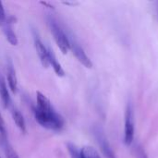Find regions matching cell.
I'll return each instance as SVG.
<instances>
[{"mask_svg":"<svg viewBox=\"0 0 158 158\" xmlns=\"http://www.w3.org/2000/svg\"><path fill=\"white\" fill-rule=\"evenodd\" d=\"M35 120L44 129L61 131L65 126L63 117L56 112L50 100L41 92L36 93V106L33 108Z\"/></svg>","mask_w":158,"mask_h":158,"instance_id":"1","label":"cell"},{"mask_svg":"<svg viewBox=\"0 0 158 158\" xmlns=\"http://www.w3.org/2000/svg\"><path fill=\"white\" fill-rule=\"evenodd\" d=\"M48 25L56 45L63 54H67L69 50H70V43L69 36L61 28L60 24H58V22L51 16L48 18Z\"/></svg>","mask_w":158,"mask_h":158,"instance_id":"2","label":"cell"},{"mask_svg":"<svg viewBox=\"0 0 158 158\" xmlns=\"http://www.w3.org/2000/svg\"><path fill=\"white\" fill-rule=\"evenodd\" d=\"M134 138V110L131 103H129L125 113L124 142L127 145L132 143Z\"/></svg>","mask_w":158,"mask_h":158,"instance_id":"3","label":"cell"},{"mask_svg":"<svg viewBox=\"0 0 158 158\" xmlns=\"http://www.w3.org/2000/svg\"><path fill=\"white\" fill-rule=\"evenodd\" d=\"M94 134L95 136V139L97 140V143L100 146L102 153L104 154L106 158H117L113 150L111 149V147L109 145V143H108L103 130L100 127H95L94 130Z\"/></svg>","mask_w":158,"mask_h":158,"instance_id":"4","label":"cell"},{"mask_svg":"<svg viewBox=\"0 0 158 158\" xmlns=\"http://www.w3.org/2000/svg\"><path fill=\"white\" fill-rule=\"evenodd\" d=\"M33 43L36 53L40 58V61L44 68L49 67V57H48V48L44 45L36 31H33Z\"/></svg>","mask_w":158,"mask_h":158,"instance_id":"5","label":"cell"},{"mask_svg":"<svg viewBox=\"0 0 158 158\" xmlns=\"http://www.w3.org/2000/svg\"><path fill=\"white\" fill-rule=\"evenodd\" d=\"M69 43H70V50L72 51V53L75 56V57L84 67H86L88 69H91L93 67V63H92L90 57L85 53L84 49L75 40H73V39H69Z\"/></svg>","mask_w":158,"mask_h":158,"instance_id":"6","label":"cell"},{"mask_svg":"<svg viewBox=\"0 0 158 158\" xmlns=\"http://www.w3.org/2000/svg\"><path fill=\"white\" fill-rule=\"evenodd\" d=\"M15 18L12 17V16H9L6 18L5 23L3 24L2 26V29H3V32L6 36V39L7 40V42L13 45V46H16L18 44H19V40H18V37L16 35V32L14 31V29H13V24L15 22Z\"/></svg>","mask_w":158,"mask_h":158,"instance_id":"7","label":"cell"},{"mask_svg":"<svg viewBox=\"0 0 158 158\" xmlns=\"http://www.w3.org/2000/svg\"><path fill=\"white\" fill-rule=\"evenodd\" d=\"M6 80L8 83V87L13 94H17L18 92V79L16 75V70L14 69L13 63L10 59L6 61Z\"/></svg>","mask_w":158,"mask_h":158,"instance_id":"8","label":"cell"},{"mask_svg":"<svg viewBox=\"0 0 158 158\" xmlns=\"http://www.w3.org/2000/svg\"><path fill=\"white\" fill-rule=\"evenodd\" d=\"M9 109H10V112H11V115H12V118H13L15 124L17 125V127L19 129V131L22 133H25L26 132V121L24 119L23 115L21 114L19 109L18 107H16L14 105H11Z\"/></svg>","mask_w":158,"mask_h":158,"instance_id":"9","label":"cell"},{"mask_svg":"<svg viewBox=\"0 0 158 158\" xmlns=\"http://www.w3.org/2000/svg\"><path fill=\"white\" fill-rule=\"evenodd\" d=\"M0 99L5 108H9L12 105L11 98L9 95V92L7 89V85L4 77L0 74Z\"/></svg>","mask_w":158,"mask_h":158,"instance_id":"10","label":"cell"},{"mask_svg":"<svg viewBox=\"0 0 158 158\" xmlns=\"http://www.w3.org/2000/svg\"><path fill=\"white\" fill-rule=\"evenodd\" d=\"M48 57H49V66H52L54 71L58 77H64L65 76V71L59 63V61L56 58V54L51 48H48Z\"/></svg>","mask_w":158,"mask_h":158,"instance_id":"11","label":"cell"},{"mask_svg":"<svg viewBox=\"0 0 158 158\" xmlns=\"http://www.w3.org/2000/svg\"><path fill=\"white\" fill-rule=\"evenodd\" d=\"M0 147L2 148L6 158H19L17 152L13 149L12 145L9 143L7 138L0 135Z\"/></svg>","mask_w":158,"mask_h":158,"instance_id":"12","label":"cell"},{"mask_svg":"<svg viewBox=\"0 0 158 158\" xmlns=\"http://www.w3.org/2000/svg\"><path fill=\"white\" fill-rule=\"evenodd\" d=\"M80 156L81 158H101L98 152L91 146L82 147L80 150Z\"/></svg>","mask_w":158,"mask_h":158,"instance_id":"13","label":"cell"},{"mask_svg":"<svg viewBox=\"0 0 158 158\" xmlns=\"http://www.w3.org/2000/svg\"><path fill=\"white\" fill-rule=\"evenodd\" d=\"M6 125H5V121L3 119L2 114L0 113V135L3 137L7 138V134H6Z\"/></svg>","mask_w":158,"mask_h":158,"instance_id":"14","label":"cell"},{"mask_svg":"<svg viewBox=\"0 0 158 158\" xmlns=\"http://www.w3.org/2000/svg\"><path fill=\"white\" fill-rule=\"evenodd\" d=\"M6 19V16L5 8H4V5H3V2L0 1V26L1 27L5 23Z\"/></svg>","mask_w":158,"mask_h":158,"instance_id":"15","label":"cell"},{"mask_svg":"<svg viewBox=\"0 0 158 158\" xmlns=\"http://www.w3.org/2000/svg\"><path fill=\"white\" fill-rule=\"evenodd\" d=\"M136 152H137V156L138 158H148L144 149L142 147V146H138L137 149H136Z\"/></svg>","mask_w":158,"mask_h":158,"instance_id":"16","label":"cell"},{"mask_svg":"<svg viewBox=\"0 0 158 158\" xmlns=\"http://www.w3.org/2000/svg\"><path fill=\"white\" fill-rule=\"evenodd\" d=\"M157 11H158V2H157Z\"/></svg>","mask_w":158,"mask_h":158,"instance_id":"17","label":"cell"},{"mask_svg":"<svg viewBox=\"0 0 158 158\" xmlns=\"http://www.w3.org/2000/svg\"><path fill=\"white\" fill-rule=\"evenodd\" d=\"M0 158H1V156H0Z\"/></svg>","mask_w":158,"mask_h":158,"instance_id":"18","label":"cell"}]
</instances>
